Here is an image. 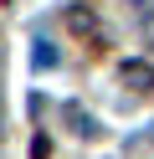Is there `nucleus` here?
Instances as JSON below:
<instances>
[{"instance_id": "f03ea898", "label": "nucleus", "mask_w": 154, "mask_h": 159, "mask_svg": "<svg viewBox=\"0 0 154 159\" xmlns=\"http://www.w3.org/2000/svg\"><path fill=\"white\" fill-rule=\"evenodd\" d=\"M118 77L133 87V93H154V62H139V57H128V62H118Z\"/></svg>"}, {"instance_id": "423d86ee", "label": "nucleus", "mask_w": 154, "mask_h": 159, "mask_svg": "<svg viewBox=\"0 0 154 159\" xmlns=\"http://www.w3.org/2000/svg\"><path fill=\"white\" fill-rule=\"evenodd\" d=\"M133 11H144V16H154V0H133Z\"/></svg>"}, {"instance_id": "7ed1b4c3", "label": "nucleus", "mask_w": 154, "mask_h": 159, "mask_svg": "<svg viewBox=\"0 0 154 159\" xmlns=\"http://www.w3.org/2000/svg\"><path fill=\"white\" fill-rule=\"evenodd\" d=\"M67 31H72V36H87V41L98 36V21H92L87 5H67Z\"/></svg>"}, {"instance_id": "20e7f679", "label": "nucleus", "mask_w": 154, "mask_h": 159, "mask_svg": "<svg viewBox=\"0 0 154 159\" xmlns=\"http://www.w3.org/2000/svg\"><path fill=\"white\" fill-rule=\"evenodd\" d=\"M128 154L139 159V154H154V123H149V134H133L128 139Z\"/></svg>"}, {"instance_id": "f257e3e1", "label": "nucleus", "mask_w": 154, "mask_h": 159, "mask_svg": "<svg viewBox=\"0 0 154 159\" xmlns=\"http://www.w3.org/2000/svg\"><path fill=\"white\" fill-rule=\"evenodd\" d=\"M62 123H67L77 139H98V134H103V123H98L82 103H62Z\"/></svg>"}, {"instance_id": "39448f33", "label": "nucleus", "mask_w": 154, "mask_h": 159, "mask_svg": "<svg viewBox=\"0 0 154 159\" xmlns=\"http://www.w3.org/2000/svg\"><path fill=\"white\" fill-rule=\"evenodd\" d=\"M36 67H57V46H51L46 36L36 41Z\"/></svg>"}]
</instances>
